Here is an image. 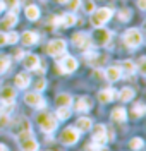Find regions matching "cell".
Masks as SVG:
<instances>
[{
	"label": "cell",
	"instance_id": "1",
	"mask_svg": "<svg viewBox=\"0 0 146 151\" xmlns=\"http://www.w3.org/2000/svg\"><path fill=\"white\" fill-rule=\"evenodd\" d=\"M91 14H93L91 16V24L95 28H101V26H105V22L110 21V17H112V9L101 7V9H95Z\"/></svg>",
	"mask_w": 146,
	"mask_h": 151
},
{
	"label": "cell",
	"instance_id": "2",
	"mask_svg": "<svg viewBox=\"0 0 146 151\" xmlns=\"http://www.w3.org/2000/svg\"><path fill=\"white\" fill-rule=\"evenodd\" d=\"M124 43H126L127 48H137L143 43V35H141V31L136 29V28L127 29L126 35H124Z\"/></svg>",
	"mask_w": 146,
	"mask_h": 151
},
{
	"label": "cell",
	"instance_id": "3",
	"mask_svg": "<svg viewBox=\"0 0 146 151\" xmlns=\"http://www.w3.org/2000/svg\"><path fill=\"white\" fill-rule=\"evenodd\" d=\"M10 131H12V134H16V136L19 137V136L26 134V132H31V124H29V120L26 117H17V119L12 122Z\"/></svg>",
	"mask_w": 146,
	"mask_h": 151
},
{
	"label": "cell",
	"instance_id": "4",
	"mask_svg": "<svg viewBox=\"0 0 146 151\" xmlns=\"http://www.w3.org/2000/svg\"><path fill=\"white\" fill-rule=\"evenodd\" d=\"M65 48H67V43L64 40H52L47 47V53L52 57H60L65 52Z\"/></svg>",
	"mask_w": 146,
	"mask_h": 151
},
{
	"label": "cell",
	"instance_id": "5",
	"mask_svg": "<svg viewBox=\"0 0 146 151\" xmlns=\"http://www.w3.org/2000/svg\"><path fill=\"white\" fill-rule=\"evenodd\" d=\"M79 136H81V132L76 129V127H67V129H64V132L60 134V141L64 142V144H76L79 141Z\"/></svg>",
	"mask_w": 146,
	"mask_h": 151
},
{
	"label": "cell",
	"instance_id": "6",
	"mask_svg": "<svg viewBox=\"0 0 146 151\" xmlns=\"http://www.w3.org/2000/svg\"><path fill=\"white\" fill-rule=\"evenodd\" d=\"M72 43L81 50H89L91 48V36L86 35V33H81V31L74 33L72 35Z\"/></svg>",
	"mask_w": 146,
	"mask_h": 151
},
{
	"label": "cell",
	"instance_id": "7",
	"mask_svg": "<svg viewBox=\"0 0 146 151\" xmlns=\"http://www.w3.org/2000/svg\"><path fill=\"white\" fill-rule=\"evenodd\" d=\"M76 69H78V60L70 55H67L64 60H60V64H58L60 74H70V72H74Z\"/></svg>",
	"mask_w": 146,
	"mask_h": 151
},
{
	"label": "cell",
	"instance_id": "8",
	"mask_svg": "<svg viewBox=\"0 0 146 151\" xmlns=\"http://www.w3.org/2000/svg\"><path fill=\"white\" fill-rule=\"evenodd\" d=\"M40 125H41V131L43 132H55L57 129V119L50 117V115H40Z\"/></svg>",
	"mask_w": 146,
	"mask_h": 151
},
{
	"label": "cell",
	"instance_id": "9",
	"mask_svg": "<svg viewBox=\"0 0 146 151\" xmlns=\"http://www.w3.org/2000/svg\"><path fill=\"white\" fill-rule=\"evenodd\" d=\"M24 101H26L29 106H35V108H43V106H45V100L41 98V94H40L38 91L28 93L24 96Z\"/></svg>",
	"mask_w": 146,
	"mask_h": 151
},
{
	"label": "cell",
	"instance_id": "10",
	"mask_svg": "<svg viewBox=\"0 0 146 151\" xmlns=\"http://www.w3.org/2000/svg\"><path fill=\"white\" fill-rule=\"evenodd\" d=\"M22 65L24 69H28V70H36L40 65V57L35 55V53H29V55H24L22 58Z\"/></svg>",
	"mask_w": 146,
	"mask_h": 151
},
{
	"label": "cell",
	"instance_id": "11",
	"mask_svg": "<svg viewBox=\"0 0 146 151\" xmlns=\"http://www.w3.org/2000/svg\"><path fill=\"white\" fill-rule=\"evenodd\" d=\"M93 139H95V142H98V144L107 142V127L101 125V124L95 125V127H93Z\"/></svg>",
	"mask_w": 146,
	"mask_h": 151
},
{
	"label": "cell",
	"instance_id": "12",
	"mask_svg": "<svg viewBox=\"0 0 146 151\" xmlns=\"http://www.w3.org/2000/svg\"><path fill=\"white\" fill-rule=\"evenodd\" d=\"M110 38H112V33H110L108 29L96 28V33H95V40H96L98 45H108V43H110Z\"/></svg>",
	"mask_w": 146,
	"mask_h": 151
},
{
	"label": "cell",
	"instance_id": "13",
	"mask_svg": "<svg viewBox=\"0 0 146 151\" xmlns=\"http://www.w3.org/2000/svg\"><path fill=\"white\" fill-rule=\"evenodd\" d=\"M21 150L22 151H38L40 144L36 142V139L33 137V136H29V137H24V139H21Z\"/></svg>",
	"mask_w": 146,
	"mask_h": 151
},
{
	"label": "cell",
	"instance_id": "14",
	"mask_svg": "<svg viewBox=\"0 0 146 151\" xmlns=\"http://www.w3.org/2000/svg\"><path fill=\"white\" fill-rule=\"evenodd\" d=\"M19 40L22 41V45H26V47H33V45L38 43L40 38H38V35L33 33V31H24L22 36H19Z\"/></svg>",
	"mask_w": 146,
	"mask_h": 151
},
{
	"label": "cell",
	"instance_id": "15",
	"mask_svg": "<svg viewBox=\"0 0 146 151\" xmlns=\"http://www.w3.org/2000/svg\"><path fill=\"white\" fill-rule=\"evenodd\" d=\"M14 98H16V89H14V88H10V86L2 88V91H0V100H2V103H12Z\"/></svg>",
	"mask_w": 146,
	"mask_h": 151
},
{
	"label": "cell",
	"instance_id": "16",
	"mask_svg": "<svg viewBox=\"0 0 146 151\" xmlns=\"http://www.w3.org/2000/svg\"><path fill=\"white\" fill-rule=\"evenodd\" d=\"M17 24V14L16 12H9L5 17L2 19V22H0V28L2 29H9L12 26H16Z\"/></svg>",
	"mask_w": 146,
	"mask_h": 151
},
{
	"label": "cell",
	"instance_id": "17",
	"mask_svg": "<svg viewBox=\"0 0 146 151\" xmlns=\"http://www.w3.org/2000/svg\"><path fill=\"white\" fill-rule=\"evenodd\" d=\"M14 83H16V86H17L19 89H26V88L31 84V77H29V74H26V72H21V74L16 76Z\"/></svg>",
	"mask_w": 146,
	"mask_h": 151
},
{
	"label": "cell",
	"instance_id": "18",
	"mask_svg": "<svg viewBox=\"0 0 146 151\" xmlns=\"http://www.w3.org/2000/svg\"><path fill=\"white\" fill-rule=\"evenodd\" d=\"M105 77H107L110 83H115L119 81L120 77H122V70H120V67H108L107 70H105Z\"/></svg>",
	"mask_w": 146,
	"mask_h": 151
},
{
	"label": "cell",
	"instance_id": "19",
	"mask_svg": "<svg viewBox=\"0 0 146 151\" xmlns=\"http://www.w3.org/2000/svg\"><path fill=\"white\" fill-rule=\"evenodd\" d=\"M115 96H117V91H115V89L107 88V89H101V91H100V94H98V100H100L101 103H108V101H112Z\"/></svg>",
	"mask_w": 146,
	"mask_h": 151
},
{
	"label": "cell",
	"instance_id": "20",
	"mask_svg": "<svg viewBox=\"0 0 146 151\" xmlns=\"http://www.w3.org/2000/svg\"><path fill=\"white\" fill-rule=\"evenodd\" d=\"M89 108H91V100H89L88 96L79 98L78 101L74 103V110H76V112H88Z\"/></svg>",
	"mask_w": 146,
	"mask_h": 151
},
{
	"label": "cell",
	"instance_id": "21",
	"mask_svg": "<svg viewBox=\"0 0 146 151\" xmlns=\"http://www.w3.org/2000/svg\"><path fill=\"white\" fill-rule=\"evenodd\" d=\"M126 119H127L126 108H122V106L114 108V112H112V120L114 122H126Z\"/></svg>",
	"mask_w": 146,
	"mask_h": 151
},
{
	"label": "cell",
	"instance_id": "22",
	"mask_svg": "<svg viewBox=\"0 0 146 151\" xmlns=\"http://www.w3.org/2000/svg\"><path fill=\"white\" fill-rule=\"evenodd\" d=\"M76 127H78L79 132H86L91 129V119H88V117H79L78 122H76Z\"/></svg>",
	"mask_w": 146,
	"mask_h": 151
},
{
	"label": "cell",
	"instance_id": "23",
	"mask_svg": "<svg viewBox=\"0 0 146 151\" xmlns=\"http://www.w3.org/2000/svg\"><path fill=\"white\" fill-rule=\"evenodd\" d=\"M55 103L58 106H70L72 105V98H70V94L67 93H60L57 94V98H55Z\"/></svg>",
	"mask_w": 146,
	"mask_h": 151
},
{
	"label": "cell",
	"instance_id": "24",
	"mask_svg": "<svg viewBox=\"0 0 146 151\" xmlns=\"http://www.w3.org/2000/svg\"><path fill=\"white\" fill-rule=\"evenodd\" d=\"M117 96H119V100H120V101H131V100L136 96V93H134V89H131V88H124V89L117 94Z\"/></svg>",
	"mask_w": 146,
	"mask_h": 151
},
{
	"label": "cell",
	"instance_id": "25",
	"mask_svg": "<svg viewBox=\"0 0 146 151\" xmlns=\"http://www.w3.org/2000/svg\"><path fill=\"white\" fill-rule=\"evenodd\" d=\"M24 14H26V17H28L29 21H36V19L40 17V9L36 5H28L26 10H24Z\"/></svg>",
	"mask_w": 146,
	"mask_h": 151
},
{
	"label": "cell",
	"instance_id": "26",
	"mask_svg": "<svg viewBox=\"0 0 146 151\" xmlns=\"http://www.w3.org/2000/svg\"><path fill=\"white\" fill-rule=\"evenodd\" d=\"M76 22H78V17H76L74 14H65V16H62V17H60V26H65V28L74 26Z\"/></svg>",
	"mask_w": 146,
	"mask_h": 151
},
{
	"label": "cell",
	"instance_id": "27",
	"mask_svg": "<svg viewBox=\"0 0 146 151\" xmlns=\"http://www.w3.org/2000/svg\"><path fill=\"white\" fill-rule=\"evenodd\" d=\"M122 72H126V74H134L136 72V64L132 62V60H124L122 62V69H120Z\"/></svg>",
	"mask_w": 146,
	"mask_h": 151
},
{
	"label": "cell",
	"instance_id": "28",
	"mask_svg": "<svg viewBox=\"0 0 146 151\" xmlns=\"http://www.w3.org/2000/svg\"><path fill=\"white\" fill-rule=\"evenodd\" d=\"M145 113H146V106H145V105L139 103V101H137V103H134V106H132V115H134L136 119L143 117Z\"/></svg>",
	"mask_w": 146,
	"mask_h": 151
},
{
	"label": "cell",
	"instance_id": "29",
	"mask_svg": "<svg viewBox=\"0 0 146 151\" xmlns=\"http://www.w3.org/2000/svg\"><path fill=\"white\" fill-rule=\"evenodd\" d=\"M69 117H70L69 106H58V110H57V119L58 120H67Z\"/></svg>",
	"mask_w": 146,
	"mask_h": 151
},
{
	"label": "cell",
	"instance_id": "30",
	"mask_svg": "<svg viewBox=\"0 0 146 151\" xmlns=\"http://www.w3.org/2000/svg\"><path fill=\"white\" fill-rule=\"evenodd\" d=\"M10 67V60L9 57H0V74H4V72H7Z\"/></svg>",
	"mask_w": 146,
	"mask_h": 151
},
{
	"label": "cell",
	"instance_id": "31",
	"mask_svg": "<svg viewBox=\"0 0 146 151\" xmlns=\"http://www.w3.org/2000/svg\"><path fill=\"white\" fill-rule=\"evenodd\" d=\"M129 146H131V150L137 151V150H143V146H145V142H143V139H141V137H134L132 141L129 142Z\"/></svg>",
	"mask_w": 146,
	"mask_h": 151
},
{
	"label": "cell",
	"instance_id": "32",
	"mask_svg": "<svg viewBox=\"0 0 146 151\" xmlns=\"http://www.w3.org/2000/svg\"><path fill=\"white\" fill-rule=\"evenodd\" d=\"M5 38H7V43H9V45H16V43L19 41V35L14 33V31H10L9 35H5Z\"/></svg>",
	"mask_w": 146,
	"mask_h": 151
},
{
	"label": "cell",
	"instance_id": "33",
	"mask_svg": "<svg viewBox=\"0 0 146 151\" xmlns=\"http://www.w3.org/2000/svg\"><path fill=\"white\" fill-rule=\"evenodd\" d=\"M131 16H132V14H131V10L129 9H122L120 12H119V19H120L122 22H127V21L131 19Z\"/></svg>",
	"mask_w": 146,
	"mask_h": 151
},
{
	"label": "cell",
	"instance_id": "34",
	"mask_svg": "<svg viewBox=\"0 0 146 151\" xmlns=\"http://www.w3.org/2000/svg\"><path fill=\"white\" fill-rule=\"evenodd\" d=\"M5 5H9V9H12V12H16V14H17L19 0H5Z\"/></svg>",
	"mask_w": 146,
	"mask_h": 151
},
{
	"label": "cell",
	"instance_id": "35",
	"mask_svg": "<svg viewBox=\"0 0 146 151\" xmlns=\"http://www.w3.org/2000/svg\"><path fill=\"white\" fill-rule=\"evenodd\" d=\"M69 2V9L70 10H78L81 7V0H67Z\"/></svg>",
	"mask_w": 146,
	"mask_h": 151
},
{
	"label": "cell",
	"instance_id": "36",
	"mask_svg": "<svg viewBox=\"0 0 146 151\" xmlns=\"http://www.w3.org/2000/svg\"><path fill=\"white\" fill-rule=\"evenodd\" d=\"M86 151H101V144H98V142H91V144H88L86 146Z\"/></svg>",
	"mask_w": 146,
	"mask_h": 151
},
{
	"label": "cell",
	"instance_id": "37",
	"mask_svg": "<svg viewBox=\"0 0 146 151\" xmlns=\"http://www.w3.org/2000/svg\"><path fill=\"white\" fill-rule=\"evenodd\" d=\"M95 9H96V7H95V2H91V0H88L86 4H84V10H86L88 14H91V12H93Z\"/></svg>",
	"mask_w": 146,
	"mask_h": 151
},
{
	"label": "cell",
	"instance_id": "38",
	"mask_svg": "<svg viewBox=\"0 0 146 151\" xmlns=\"http://www.w3.org/2000/svg\"><path fill=\"white\" fill-rule=\"evenodd\" d=\"M35 88H36V91H38V93H40V91H43V89L47 88V81H45V79H40Z\"/></svg>",
	"mask_w": 146,
	"mask_h": 151
},
{
	"label": "cell",
	"instance_id": "39",
	"mask_svg": "<svg viewBox=\"0 0 146 151\" xmlns=\"http://www.w3.org/2000/svg\"><path fill=\"white\" fill-rule=\"evenodd\" d=\"M7 45V38H5V33H0V47Z\"/></svg>",
	"mask_w": 146,
	"mask_h": 151
},
{
	"label": "cell",
	"instance_id": "40",
	"mask_svg": "<svg viewBox=\"0 0 146 151\" xmlns=\"http://www.w3.org/2000/svg\"><path fill=\"white\" fill-rule=\"evenodd\" d=\"M137 7L141 10H145L146 9V0H137Z\"/></svg>",
	"mask_w": 146,
	"mask_h": 151
},
{
	"label": "cell",
	"instance_id": "41",
	"mask_svg": "<svg viewBox=\"0 0 146 151\" xmlns=\"http://www.w3.org/2000/svg\"><path fill=\"white\" fill-rule=\"evenodd\" d=\"M16 57H17V60H21V58H22V57H24V53H22V52H21V50H17V52H16Z\"/></svg>",
	"mask_w": 146,
	"mask_h": 151
},
{
	"label": "cell",
	"instance_id": "42",
	"mask_svg": "<svg viewBox=\"0 0 146 151\" xmlns=\"http://www.w3.org/2000/svg\"><path fill=\"white\" fill-rule=\"evenodd\" d=\"M0 151H9V148H7L4 142H0Z\"/></svg>",
	"mask_w": 146,
	"mask_h": 151
},
{
	"label": "cell",
	"instance_id": "43",
	"mask_svg": "<svg viewBox=\"0 0 146 151\" xmlns=\"http://www.w3.org/2000/svg\"><path fill=\"white\" fill-rule=\"evenodd\" d=\"M5 9V4H4V2H2V0H0V12H2V10Z\"/></svg>",
	"mask_w": 146,
	"mask_h": 151
},
{
	"label": "cell",
	"instance_id": "44",
	"mask_svg": "<svg viewBox=\"0 0 146 151\" xmlns=\"http://www.w3.org/2000/svg\"><path fill=\"white\" fill-rule=\"evenodd\" d=\"M58 4H67V0H57Z\"/></svg>",
	"mask_w": 146,
	"mask_h": 151
}]
</instances>
